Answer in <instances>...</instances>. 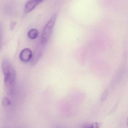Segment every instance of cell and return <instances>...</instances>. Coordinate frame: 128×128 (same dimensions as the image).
<instances>
[{"instance_id":"obj_8","label":"cell","mask_w":128,"mask_h":128,"mask_svg":"<svg viewBox=\"0 0 128 128\" xmlns=\"http://www.w3.org/2000/svg\"><path fill=\"white\" fill-rule=\"evenodd\" d=\"M83 128H99V125L97 122H94L91 124L85 126Z\"/></svg>"},{"instance_id":"obj_11","label":"cell","mask_w":128,"mask_h":128,"mask_svg":"<svg viewBox=\"0 0 128 128\" xmlns=\"http://www.w3.org/2000/svg\"><path fill=\"white\" fill-rule=\"evenodd\" d=\"M2 34L0 32V50H1V46L2 42Z\"/></svg>"},{"instance_id":"obj_10","label":"cell","mask_w":128,"mask_h":128,"mask_svg":"<svg viewBox=\"0 0 128 128\" xmlns=\"http://www.w3.org/2000/svg\"><path fill=\"white\" fill-rule=\"evenodd\" d=\"M16 23L14 22L13 21H12L11 22L10 25V28L11 30H13L14 29V28H15V26H16Z\"/></svg>"},{"instance_id":"obj_9","label":"cell","mask_w":128,"mask_h":128,"mask_svg":"<svg viewBox=\"0 0 128 128\" xmlns=\"http://www.w3.org/2000/svg\"><path fill=\"white\" fill-rule=\"evenodd\" d=\"M107 94H108V92H107V90H105L104 92H103L102 95H101V101L103 102L105 100V99L106 98Z\"/></svg>"},{"instance_id":"obj_5","label":"cell","mask_w":128,"mask_h":128,"mask_svg":"<svg viewBox=\"0 0 128 128\" xmlns=\"http://www.w3.org/2000/svg\"><path fill=\"white\" fill-rule=\"evenodd\" d=\"M28 34L29 38L34 40L38 37L39 34V32L37 29L32 28L29 31Z\"/></svg>"},{"instance_id":"obj_6","label":"cell","mask_w":128,"mask_h":128,"mask_svg":"<svg viewBox=\"0 0 128 128\" xmlns=\"http://www.w3.org/2000/svg\"><path fill=\"white\" fill-rule=\"evenodd\" d=\"M42 52L39 50H37V51L34 52L32 58V64H35L37 62L42 56Z\"/></svg>"},{"instance_id":"obj_3","label":"cell","mask_w":128,"mask_h":128,"mask_svg":"<svg viewBox=\"0 0 128 128\" xmlns=\"http://www.w3.org/2000/svg\"><path fill=\"white\" fill-rule=\"evenodd\" d=\"M32 57V51L29 48H26L21 51L20 54V59L24 63L28 62Z\"/></svg>"},{"instance_id":"obj_12","label":"cell","mask_w":128,"mask_h":128,"mask_svg":"<svg viewBox=\"0 0 128 128\" xmlns=\"http://www.w3.org/2000/svg\"></svg>"},{"instance_id":"obj_4","label":"cell","mask_w":128,"mask_h":128,"mask_svg":"<svg viewBox=\"0 0 128 128\" xmlns=\"http://www.w3.org/2000/svg\"><path fill=\"white\" fill-rule=\"evenodd\" d=\"M44 0H29L25 6V12L27 13L30 12Z\"/></svg>"},{"instance_id":"obj_2","label":"cell","mask_w":128,"mask_h":128,"mask_svg":"<svg viewBox=\"0 0 128 128\" xmlns=\"http://www.w3.org/2000/svg\"><path fill=\"white\" fill-rule=\"evenodd\" d=\"M56 18L57 14H54L44 27L41 38L40 43L41 45H45L49 41L52 35Z\"/></svg>"},{"instance_id":"obj_7","label":"cell","mask_w":128,"mask_h":128,"mask_svg":"<svg viewBox=\"0 0 128 128\" xmlns=\"http://www.w3.org/2000/svg\"><path fill=\"white\" fill-rule=\"evenodd\" d=\"M2 104L4 106L7 107L11 104V103L8 98H4L2 100Z\"/></svg>"},{"instance_id":"obj_1","label":"cell","mask_w":128,"mask_h":128,"mask_svg":"<svg viewBox=\"0 0 128 128\" xmlns=\"http://www.w3.org/2000/svg\"><path fill=\"white\" fill-rule=\"evenodd\" d=\"M2 69L4 76V87L8 94L13 93L15 88L16 73L11 62L7 59L3 60Z\"/></svg>"}]
</instances>
